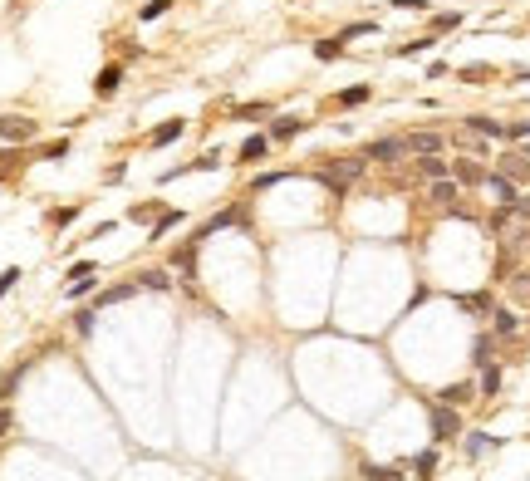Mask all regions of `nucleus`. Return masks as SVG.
<instances>
[{"instance_id":"1","label":"nucleus","mask_w":530,"mask_h":481,"mask_svg":"<svg viewBox=\"0 0 530 481\" xmlns=\"http://www.w3.org/2000/svg\"><path fill=\"white\" fill-rule=\"evenodd\" d=\"M427 422H432V437H437V442H452V437L462 432V412L447 408V403H432V408H427Z\"/></svg>"},{"instance_id":"2","label":"nucleus","mask_w":530,"mask_h":481,"mask_svg":"<svg viewBox=\"0 0 530 481\" xmlns=\"http://www.w3.org/2000/svg\"><path fill=\"white\" fill-rule=\"evenodd\" d=\"M35 133H40V123L25 118V113H5L0 118V143H30Z\"/></svg>"},{"instance_id":"3","label":"nucleus","mask_w":530,"mask_h":481,"mask_svg":"<svg viewBox=\"0 0 530 481\" xmlns=\"http://www.w3.org/2000/svg\"><path fill=\"white\" fill-rule=\"evenodd\" d=\"M403 153H408V143H403V138H373V143L363 148V158H368V162H398Z\"/></svg>"},{"instance_id":"4","label":"nucleus","mask_w":530,"mask_h":481,"mask_svg":"<svg viewBox=\"0 0 530 481\" xmlns=\"http://www.w3.org/2000/svg\"><path fill=\"white\" fill-rule=\"evenodd\" d=\"M452 182H457V187H486V167H481L476 158H457V162H452Z\"/></svg>"},{"instance_id":"5","label":"nucleus","mask_w":530,"mask_h":481,"mask_svg":"<svg viewBox=\"0 0 530 481\" xmlns=\"http://www.w3.org/2000/svg\"><path fill=\"white\" fill-rule=\"evenodd\" d=\"M197 256H202V241H197V236L182 241V246H172V266H177L187 280H197Z\"/></svg>"},{"instance_id":"6","label":"nucleus","mask_w":530,"mask_h":481,"mask_svg":"<svg viewBox=\"0 0 530 481\" xmlns=\"http://www.w3.org/2000/svg\"><path fill=\"white\" fill-rule=\"evenodd\" d=\"M216 167H221V153H202V158H197V162H187V167H167V172H162V182H177V177H187V172H216Z\"/></svg>"},{"instance_id":"7","label":"nucleus","mask_w":530,"mask_h":481,"mask_svg":"<svg viewBox=\"0 0 530 481\" xmlns=\"http://www.w3.org/2000/svg\"><path fill=\"white\" fill-rule=\"evenodd\" d=\"M305 128H310L305 118H295V113H285V118H275V123H270L265 133H270V143H290V138H300Z\"/></svg>"},{"instance_id":"8","label":"nucleus","mask_w":530,"mask_h":481,"mask_svg":"<svg viewBox=\"0 0 530 481\" xmlns=\"http://www.w3.org/2000/svg\"><path fill=\"white\" fill-rule=\"evenodd\" d=\"M118 84H123V64H104V69L94 74V98H113Z\"/></svg>"},{"instance_id":"9","label":"nucleus","mask_w":530,"mask_h":481,"mask_svg":"<svg viewBox=\"0 0 530 481\" xmlns=\"http://www.w3.org/2000/svg\"><path fill=\"white\" fill-rule=\"evenodd\" d=\"M466 128L476 133V138H491V143H511V133H506V123H496V118H466Z\"/></svg>"},{"instance_id":"10","label":"nucleus","mask_w":530,"mask_h":481,"mask_svg":"<svg viewBox=\"0 0 530 481\" xmlns=\"http://www.w3.org/2000/svg\"><path fill=\"white\" fill-rule=\"evenodd\" d=\"M182 133H187V118H167L162 128H152V133H147V143H152V148H172Z\"/></svg>"},{"instance_id":"11","label":"nucleus","mask_w":530,"mask_h":481,"mask_svg":"<svg viewBox=\"0 0 530 481\" xmlns=\"http://www.w3.org/2000/svg\"><path fill=\"white\" fill-rule=\"evenodd\" d=\"M491 334L496 339H516L521 334V314L516 309H491Z\"/></svg>"},{"instance_id":"12","label":"nucleus","mask_w":530,"mask_h":481,"mask_svg":"<svg viewBox=\"0 0 530 481\" xmlns=\"http://www.w3.org/2000/svg\"><path fill=\"white\" fill-rule=\"evenodd\" d=\"M413 172H418L423 182H442V177H452V162H442V158L432 153V158H418V162H413Z\"/></svg>"},{"instance_id":"13","label":"nucleus","mask_w":530,"mask_h":481,"mask_svg":"<svg viewBox=\"0 0 530 481\" xmlns=\"http://www.w3.org/2000/svg\"><path fill=\"white\" fill-rule=\"evenodd\" d=\"M403 143H408V153H418V158H432V153H442V133H408Z\"/></svg>"},{"instance_id":"14","label":"nucleus","mask_w":530,"mask_h":481,"mask_svg":"<svg viewBox=\"0 0 530 481\" xmlns=\"http://www.w3.org/2000/svg\"><path fill=\"white\" fill-rule=\"evenodd\" d=\"M486 187H491V196H496V201H501V206H511V201H516V182H511V177H506V172H486Z\"/></svg>"},{"instance_id":"15","label":"nucleus","mask_w":530,"mask_h":481,"mask_svg":"<svg viewBox=\"0 0 530 481\" xmlns=\"http://www.w3.org/2000/svg\"><path fill=\"white\" fill-rule=\"evenodd\" d=\"M265 153H270V133H251V138L241 143V153H236V158H241V162H260Z\"/></svg>"},{"instance_id":"16","label":"nucleus","mask_w":530,"mask_h":481,"mask_svg":"<svg viewBox=\"0 0 530 481\" xmlns=\"http://www.w3.org/2000/svg\"><path fill=\"white\" fill-rule=\"evenodd\" d=\"M501 172H506L511 182H530V158L526 153H506V158H501Z\"/></svg>"},{"instance_id":"17","label":"nucleus","mask_w":530,"mask_h":481,"mask_svg":"<svg viewBox=\"0 0 530 481\" xmlns=\"http://www.w3.org/2000/svg\"><path fill=\"white\" fill-rule=\"evenodd\" d=\"M496 344H501L496 334H476V344H471V364H476V369L496 364V359H491V354H496Z\"/></svg>"},{"instance_id":"18","label":"nucleus","mask_w":530,"mask_h":481,"mask_svg":"<svg viewBox=\"0 0 530 481\" xmlns=\"http://www.w3.org/2000/svg\"><path fill=\"white\" fill-rule=\"evenodd\" d=\"M471 398H476V388H471V384H452V388H442V393H437V403H447V408H466Z\"/></svg>"},{"instance_id":"19","label":"nucleus","mask_w":530,"mask_h":481,"mask_svg":"<svg viewBox=\"0 0 530 481\" xmlns=\"http://www.w3.org/2000/svg\"><path fill=\"white\" fill-rule=\"evenodd\" d=\"M457 304L466 314H491V290H476V295H457Z\"/></svg>"},{"instance_id":"20","label":"nucleus","mask_w":530,"mask_h":481,"mask_svg":"<svg viewBox=\"0 0 530 481\" xmlns=\"http://www.w3.org/2000/svg\"><path fill=\"white\" fill-rule=\"evenodd\" d=\"M501 447V437H491V432H471L466 437V457H486V452H496Z\"/></svg>"},{"instance_id":"21","label":"nucleus","mask_w":530,"mask_h":481,"mask_svg":"<svg viewBox=\"0 0 530 481\" xmlns=\"http://www.w3.org/2000/svg\"><path fill=\"white\" fill-rule=\"evenodd\" d=\"M368 98H373V89H368V84H354V89H339V94H334V103H339V108H359V103H368Z\"/></svg>"},{"instance_id":"22","label":"nucleus","mask_w":530,"mask_h":481,"mask_svg":"<svg viewBox=\"0 0 530 481\" xmlns=\"http://www.w3.org/2000/svg\"><path fill=\"white\" fill-rule=\"evenodd\" d=\"M138 280H128V285H113V290H104V295H99V309H108V304H123V299H133V295H138Z\"/></svg>"},{"instance_id":"23","label":"nucleus","mask_w":530,"mask_h":481,"mask_svg":"<svg viewBox=\"0 0 530 481\" xmlns=\"http://www.w3.org/2000/svg\"><path fill=\"white\" fill-rule=\"evenodd\" d=\"M157 216H162L157 201H138V206H128V221H133V226H147V221H157Z\"/></svg>"},{"instance_id":"24","label":"nucleus","mask_w":530,"mask_h":481,"mask_svg":"<svg viewBox=\"0 0 530 481\" xmlns=\"http://www.w3.org/2000/svg\"><path fill=\"white\" fill-rule=\"evenodd\" d=\"M315 59H319V64L344 59V40H339V35H334V40H319V44H315Z\"/></svg>"},{"instance_id":"25","label":"nucleus","mask_w":530,"mask_h":481,"mask_svg":"<svg viewBox=\"0 0 530 481\" xmlns=\"http://www.w3.org/2000/svg\"><path fill=\"white\" fill-rule=\"evenodd\" d=\"M427 196H432L437 206H452V201H457V182H452V177H442V182H432V187H427Z\"/></svg>"},{"instance_id":"26","label":"nucleus","mask_w":530,"mask_h":481,"mask_svg":"<svg viewBox=\"0 0 530 481\" xmlns=\"http://www.w3.org/2000/svg\"><path fill=\"white\" fill-rule=\"evenodd\" d=\"M413 472H418V481H427L432 472H437V447H427V452L413 457Z\"/></svg>"},{"instance_id":"27","label":"nucleus","mask_w":530,"mask_h":481,"mask_svg":"<svg viewBox=\"0 0 530 481\" xmlns=\"http://www.w3.org/2000/svg\"><path fill=\"white\" fill-rule=\"evenodd\" d=\"M167 5H172V0H147V5H138V20H143V25H152V20H162V15H167Z\"/></svg>"},{"instance_id":"28","label":"nucleus","mask_w":530,"mask_h":481,"mask_svg":"<svg viewBox=\"0 0 530 481\" xmlns=\"http://www.w3.org/2000/svg\"><path fill=\"white\" fill-rule=\"evenodd\" d=\"M138 285H143V290H172V280H167V271H143V275H138Z\"/></svg>"},{"instance_id":"29","label":"nucleus","mask_w":530,"mask_h":481,"mask_svg":"<svg viewBox=\"0 0 530 481\" xmlns=\"http://www.w3.org/2000/svg\"><path fill=\"white\" fill-rule=\"evenodd\" d=\"M363 477H368V481H408L403 472H398V467H373V462L363 467Z\"/></svg>"},{"instance_id":"30","label":"nucleus","mask_w":530,"mask_h":481,"mask_svg":"<svg viewBox=\"0 0 530 481\" xmlns=\"http://www.w3.org/2000/svg\"><path fill=\"white\" fill-rule=\"evenodd\" d=\"M481 393H486V398H491V393H501V369H496V364H486V369H481Z\"/></svg>"},{"instance_id":"31","label":"nucleus","mask_w":530,"mask_h":481,"mask_svg":"<svg viewBox=\"0 0 530 481\" xmlns=\"http://www.w3.org/2000/svg\"><path fill=\"white\" fill-rule=\"evenodd\" d=\"M99 275V266L94 261H79V266H69V285H79V280H94Z\"/></svg>"},{"instance_id":"32","label":"nucleus","mask_w":530,"mask_h":481,"mask_svg":"<svg viewBox=\"0 0 530 481\" xmlns=\"http://www.w3.org/2000/svg\"><path fill=\"white\" fill-rule=\"evenodd\" d=\"M457 25H462V15H457V10H447V15H432V30H437V35H447V30H457Z\"/></svg>"},{"instance_id":"33","label":"nucleus","mask_w":530,"mask_h":481,"mask_svg":"<svg viewBox=\"0 0 530 481\" xmlns=\"http://www.w3.org/2000/svg\"><path fill=\"white\" fill-rule=\"evenodd\" d=\"M270 113V103H241V108H231V118H265Z\"/></svg>"},{"instance_id":"34","label":"nucleus","mask_w":530,"mask_h":481,"mask_svg":"<svg viewBox=\"0 0 530 481\" xmlns=\"http://www.w3.org/2000/svg\"><path fill=\"white\" fill-rule=\"evenodd\" d=\"M64 153H69V138H54V143H44V148H40V158H49V162H59Z\"/></svg>"},{"instance_id":"35","label":"nucleus","mask_w":530,"mask_h":481,"mask_svg":"<svg viewBox=\"0 0 530 481\" xmlns=\"http://www.w3.org/2000/svg\"><path fill=\"white\" fill-rule=\"evenodd\" d=\"M69 221H79V206H54L49 211V226H69Z\"/></svg>"},{"instance_id":"36","label":"nucleus","mask_w":530,"mask_h":481,"mask_svg":"<svg viewBox=\"0 0 530 481\" xmlns=\"http://www.w3.org/2000/svg\"><path fill=\"white\" fill-rule=\"evenodd\" d=\"M177 221H182V211H162V216L152 221V236H167V231H172Z\"/></svg>"},{"instance_id":"37","label":"nucleus","mask_w":530,"mask_h":481,"mask_svg":"<svg viewBox=\"0 0 530 481\" xmlns=\"http://www.w3.org/2000/svg\"><path fill=\"white\" fill-rule=\"evenodd\" d=\"M15 285H20V266H5V271H0V299H5Z\"/></svg>"},{"instance_id":"38","label":"nucleus","mask_w":530,"mask_h":481,"mask_svg":"<svg viewBox=\"0 0 530 481\" xmlns=\"http://www.w3.org/2000/svg\"><path fill=\"white\" fill-rule=\"evenodd\" d=\"M432 44H437V40H408V44H398V54L413 59V54H423V49H432Z\"/></svg>"},{"instance_id":"39","label":"nucleus","mask_w":530,"mask_h":481,"mask_svg":"<svg viewBox=\"0 0 530 481\" xmlns=\"http://www.w3.org/2000/svg\"><path fill=\"white\" fill-rule=\"evenodd\" d=\"M462 79H466V84H476V79H491V64H466V69H462Z\"/></svg>"},{"instance_id":"40","label":"nucleus","mask_w":530,"mask_h":481,"mask_svg":"<svg viewBox=\"0 0 530 481\" xmlns=\"http://www.w3.org/2000/svg\"><path fill=\"white\" fill-rule=\"evenodd\" d=\"M20 379H25V364H20V369H10V374H5V384H0V398H10V393H15V384H20Z\"/></svg>"},{"instance_id":"41","label":"nucleus","mask_w":530,"mask_h":481,"mask_svg":"<svg viewBox=\"0 0 530 481\" xmlns=\"http://www.w3.org/2000/svg\"><path fill=\"white\" fill-rule=\"evenodd\" d=\"M506 133H511V143H530V123H506Z\"/></svg>"},{"instance_id":"42","label":"nucleus","mask_w":530,"mask_h":481,"mask_svg":"<svg viewBox=\"0 0 530 481\" xmlns=\"http://www.w3.org/2000/svg\"><path fill=\"white\" fill-rule=\"evenodd\" d=\"M511 211H516V221H526V226H530V196H516V201H511Z\"/></svg>"},{"instance_id":"43","label":"nucleus","mask_w":530,"mask_h":481,"mask_svg":"<svg viewBox=\"0 0 530 481\" xmlns=\"http://www.w3.org/2000/svg\"><path fill=\"white\" fill-rule=\"evenodd\" d=\"M94 285H99V280H79V285H69V299H84Z\"/></svg>"},{"instance_id":"44","label":"nucleus","mask_w":530,"mask_h":481,"mask_svg":"<svg viewBox=\"0 0 530 481\" xmlns=\"http://www.w3.org/2000/svg\"><path fill=\"white\" fill-rule=\"evenodd\" d=\"M10 162H15V153H0V177L10 172Z\"/></svg>"},{"instance_id":"45","label":"nucleus","mask_w":530,"mask_h":481,"mask_svg":"<svg viewBox=\"0 0 530 481\" xmlns=\"http://www.w3.org/2000/svg\"><path fill=\"white\" fill-rule=\"evenodd\" d=\"M5 432H10V412L0 408V437H5Z\"/></svg>"},{"instance_id":"46","label":"nucleus","mask_w":530,"mask_h":481,"mask_svg":"<svg viewBox=\"0 0 530 481\" xmlns=\"http://www.w3.org/2000/svg\"><path fill=\"white\" fill-rule=\"evenodd\" d=\"M516 79H526V84H530V69H516Z\"/></svg>"}]
</instances>
